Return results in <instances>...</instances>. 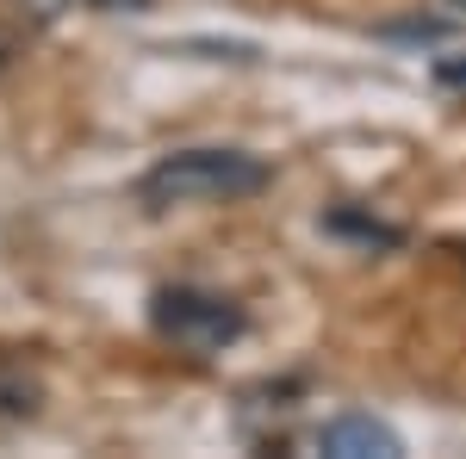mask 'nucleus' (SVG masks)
<instances>
[{
    "label": "nucleus",
    "mask_w": 466,
    "mask_h": 459,
    "mask_svg": "<svg viewBox=\"0 0 466 459\" xmlns=\"http://www.w3.org/2000/svg\"><path fill=\"white\" fill-rule=\"evenodd\" d=\"M268 186V162L249 149H175L144 175V205H237Z\"/></svg>",
    "instance_id": "nucleus-1"
},
{
    "label": "nucleus",
    "mask_w": 466,
    "mask_h": 459,
    "mask_svg": "<svg viewBox=\"0 0 466 459\" xmlns=\"http://www.w3.org/2000/svg\"><path fill=\"white\" fill-rule=\"evenodd\" d=\"M149 323H156V335L175 342L180 354L212 360V354H224L243 335V304L224 298V292H206V285H162V292L149 298Z\"/></svg>",
    "instance_id": "nucleus-2"
},
{
    "label": "nucleus",
    "mask_w": 466,
    "mask_h": 459,
    "mask_svg": "<svg viewBox=\"0 0 466 459\" xmlns=\"http://www.w3.org/2000/svg\"><path fill=\"white\" fill-rule=\"evenodd\" d=\"M311 447L329 459H398L404 454V441L386 423H373V416H336V423H323L311 434Z\"/></svg>",
    "instance_id": "nucleus-3"
},
{
    "label": "nucleus",
    "mask_w": 466,
    "mask_h": 459,
    "mask_svg": "<svg viewBox=\"0 0 466 459\" xmlns=\"http://www.w3.org/2000/svg\"><path fill=\"white\" fill-rule=\"evenodd\" d=\"M37 404H44V385L25 373V360H6L0 354V410L6 416H37Z\"/></svg>",
    "instance_id": "nucleus-4"
},
{
    "label": "nucleus",
    "mask_w": 466,
    "mask_h": 459,
    "mask_svg": "<svg viewBox=\"0 0 466 459\" xmlns=\"http://www.w3.org/2000/svg\"><path fill=\"white\" fill-rule=\"evenodd\" d=\"M435 81H441V87H461V94H466V56H441V63H435Z\"/></svg>",
    "instance_id": "nucleus-5"
},
{
    "label": "nucleus",
    "mask_w": 466,
    "mask_h": 459,
    "mask_svg": "<svg viewBox=\"0 0 466 459\" xmlns=\"http://www.w3.org/2000/svg\"><path fill=\"white\" fill-rule=\"evenodd\" d=\"M13 56H19V32H13V25H0V75L13 69Z\"/></svg>",
    "instance_id": "nucleus-6"
},
{
    "label": "nucleus",
    "mask_w": 466,
    "mask_h": 459,
    "mask_svg": "<svg viewBox=\"0 0 466 459\" xmlns=\"http://www.w3.org/2000/svg\"><path fill=\"white\" fill-rule=\"evenodd\" d=\"M87 6H100V13H144L149 0H87Z\"/></svg>",
    "instance_id": "nucleus-7"
},
{
    "label": "nucleus",
    "mask_w": 466,
    "mask_h": 459,
    "mask_svg": "<svg viewBox=\"0 0 466 459\" xmlns=\"http://www.w3.org/2000/svg\"><path fill=\"white\" fill-rule=\"evenodd\" d=\"M454 6H466V0H454Z\"/></svg>",
    "instance_id": "nucleus-8"
}]
</instances>
